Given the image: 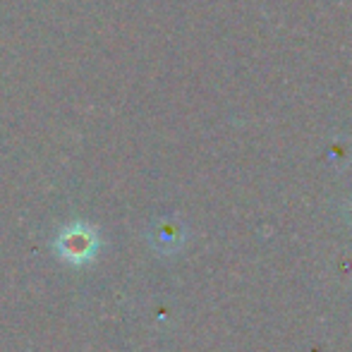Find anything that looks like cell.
Listing matches in <instances>:
<instances>
[{
  "instance_id": "cell-1",
  "label": "cell",
  "mask_w": 352,
  "mask_h": 352,
  "mask_svg": "<svg viewBox=\"0 0 352 352\" xmlns=\"http://www.w3.org/2000/svg\"><path fill=\"white\" fill-rule=\"evenodd\" d=\"M56 247H58V254L70 261V264H84V261L96 254L98 237L84 223H72V226L63 228V232L58 235Z\"/></svg>"
}]
</instances>
